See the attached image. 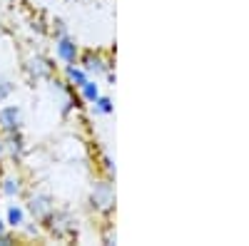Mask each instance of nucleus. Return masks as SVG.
Listing matches in <instances>:
<instances>
[{
	"instance_id": "9d476101",
	"label": "nucleus",
	"mask_w": 249,
	"mask_h": 246,
	"mask_svg": "<svg viewBox=\"0 0 249 246\" xmlns=\"http://www.w3.org/2000/svg\"><path fill=\"white\" fill-rule=\"evenodd\" d=\"M65 77H68L70 85H72V87H77V90H80L82 85H85L88 80H90V77H88V72L82 70V67H75V63L65 67Z\"/></svg>"
},
{
	"instance_id": "9b49d317",
	"label": "nucleus",
	"mask_w": 249,
	"mask_h": 246,
	"mask_svg": "<svg viewBox=\"0 0 249 246\" xmlns=\"http://www.w3.org/2000/svg\"><path fill=\"white\" fill-rule=\"evenodd\" d=\"M3 194L8 199H15L23 194V181H20V177H5L3 179Z\"/></svg>"
},
{
	"instance_id": "f257e3e1",
	"label": "nucleus",
	"mask_w": 249,
	"mask_h": 246,
	"mask_svg": "<svg viewBox=\"0 0 249 246\" xmlns=\"http://www.w3.org/2000/svg\"><path fill=\"white\" fill-rule=\"evenodd\" d=\"M90 204L95 212H102V214H110L115 209V189L110 181H97L92 187V194H90Z\"/></svg>"
},
{
	"instance_id": "1a4fd4ad",
	"label": "nucleus",
	"mask_w": 249,
	"mask_h": 246,
	"mask_svg": "<svg viewBox=\"0 0 249 246\" xmlns=\"http://www.w3.org/2000/svg\"><path fill=\"white\" fill-rule=\"evenodd\" d=\"M5 224L10 229H20L25 227V209L18 207V204H13V207H8V214H5Z\"/></svg>"
},
{
	"instance_id": "f8f14e48",
	"label": "nucleus",
	"mask_w": 249,
	"mask_h": 246,
	"mask_svg": "<svg viewBox=\"0 0 249 246\" xmlns=\"http://www.w3.org/2000/svg\"><path fill=\"white\" fill-rule=\"evenodd\" d=\"M80 95H82V99H85V102H90V105H92V102L100 97V85H97V82H92V80H88L85 85L80 87Z\"/></svg>"
},
{
	"instance_id": "6e6552de",
	"label": "nucleus",
	"mask_w": 249,
	"mask_h": 246,
	"mask_svg": "<svg viewBox=\"0 0 249 246\" xmlns=\"http://www.w3.org/2000/svg\"><path fill=\"white\" fill-rule=\"evenodd\" d=\"M82 70H85L88 75H110V70H112V65L107 63V60H102L100 55H95V52H85L82 55Z\"/></svg>"
},
{
	"instance_id": "7ed1b4c3",
	"label": "nucleus",
	"mask_w": 249,
	"mask_h": 246,
	"mask_svg": "<svg viewBox=\"0 0 249 246\" xmlns=\"http://www.w3.org/2000/svg\"><path fill=\"white\" fill-rule=\"evenodd\" d=\"M55 209V204L48 194H33L28 199V214L35 219V221H45L50 216V212Z\"/></svg>"
},
{
	"instance_id": "dca6fc26",
	"label": "nucleus",
	"mask_w": 249,
	"mask_h": 246,
	"mask_svg": "<svg viewBox=\"0 0 249 246\" xmlns=\"http://www.w3.org/2000/svg\"><path fill=\"white\" fill-rule=\"evenodd\" d=\"M10 244H15V239L8 231H3V234H0V246H10Z\"/></svg>"
},
{
	"instance_id": "ddd939ff",
	"label": "nucleus",
	"mask_w": 249,
	"mask_h": 246,
	"mask_svg": "<svg viewBox=\"0 0 249 246\" xmlns=\"http://www.w3.org/2000/svg\"><path fill=\"white\" fill-rule=\"evenodd\" d=\"M92 110H95V115H112L115 107H112V99H110V97H102V95H100V97L92 102Z\"/></svg>"
},
{
	"instance_id": "a211bd4d",
	"label": "nucleus",
	"mask_w": 249,
	"mask_h": 246,
	"mask_svg": "<svg viewBox=\"0 0 249 246\" xmlns=\"http://www.w3.org/2000/svg\"><path fill=\"white\" fill-rule=\"evenodd\" d=\"M105 167H107V172H110V174H115V167H112V159H107V157H105Z\"/></svg>"
},
{
	"instance_id": "f03ea898",
	"label": "nucleus",
	"mask_w": 249,
	"mask_h": 246,
	"mask_svg": "<svg viewBox=\"0 0 249 246\" xmlns=\"http://www.w3.org/2000/svg\"><path fill=\"white\" fill-rule=\"evenodd\" d=\"M45 227H48V231L53 234V236H57V239H65V236H70L72 234V229H75V219L68 214V212H50V216L43 221Z\"/></svg>"
},
{
	"instance_id": "39448f33",
	"label": "nucleus",
	"mask_w": 249,
	"mask_h": 246,
	"mask_svg": "<svg viewBox=\"0 0 249 246\" xmlns=\"http://www.w3.org/2000/svg\"><path fill=\"white\" fill-rule=\"evenodd\" d=\"M3 142H5V152H10V157L15 162H23V157L28 154V145H25V139H23V130L8 132L3 137Z\"/></svg>"
},
{
	"instance_id": "6ab92c4d",
	"label": "nucleus",
	"mask_w": 249,
	"mask_h": 246,
	"mask_svg": "<svg viewBox=\"0 0 249 246\" xmlns=\"http://www.w3.org/2000/svg\"><path fill=\"white\" fill-rule=\"evenodd\" d=\"M5 157V142H3V137H0V159Z\"/></svg>"
},
{
	"instance_id": "f3484780",
	"label": "nucleus",
	"mask_w": 249,
	"mask_h": 246,
	"mask_svg": "<svg viewBox=\"0 0 249 246\" xmlns=\"http://www.w3.org/2000/svg\"><path fill=\"white\" fill-rule=\"evenodd\" d=\"M33 30H37V33H45V25H43V20H33Z\"/></svg>"
},
{
	"instance_id": "4468645a",
	"label": "nucleus",
	"mask_w": 249,
	"mask_h": 246,
	"mask_svg": "<svg viewBox=\"0 0 249 246\" xmlns=\"http://www.w3.org/2000/svg\"><path fill=\"white\" fill-rule=\"evenodd\" d=\"M50 25H53V28H50V33H53V37H55V40H57V37H65V35H70V33H68V25H65V20L55 17Z\"/></svg>"
},
{
	"instance_id": "2eb2a0df",
	"label": "nucleus",
	"mask_w": 249,
	"mask_h": 246,
	"mask_svg": "<svg viewBox=\"0 0 249 246\" xmlns=\"http://www.w3.org/2000/svg\"><path fill=\"white\" fill-rule=\"evenodd\" d=\"M13 90H15L13 82H10V80H5L3 75H0V105H3V102L13 95Z\"/></svg>"
},
{
	"instance_id": "0eeeda50",
	"label": "nucleus",
	"mask_w": 249,
	"mask_h": 246,
	"mask_svg": "<svg viewBox=\"0 0 249 246\" xmlns=\"http://www.w3.org/2000/svg\"><path fill=\"white\" fill-rule=\"evenodd\" d=\"M55 55L62 60L65 65H72L75 60H77V55H80V50H77V43L70 37V35H65V37H57L55 40Z\"/></svg>"
},
{
	"instance_id": "20e7f679",
	"label": "nucleus",
	"mask_w": 249,
	"mask_h": 246,
	"mask_svg": "<svg viewBox=\"0 0 249 246\" xmlns=\"http://www.w3.org/2000/svg\"><path fill=\"white\" fill-rule=\"evenodd\" d=\"M15 130H23V112L18 105H5L0 107V132L8 134Z\"/></svg>"
},
{
	"instance_id": "423d86ee",
	"label": "nucleus",
	"mask_w": 249,
	"mask_h": 246,
	"mask_svg": "<svg viewBox=\"0 0 249 246\" xmlns=\"http://www.w3.org/2000/svg\"><path fill=\"white\" fill-rule=\"evenodd\" d=\"M25 72L33 80H48V77H53V65H50L48 57L35 55V57H30L28 63H25Z\"/></svg>"
},
{
	"instance_id": "aec40b11",
	"label": "nucleus",
	"mask_w": 249,
	"mask_h": 246,
	"mask_svg": "<svg viewBox=\"0 0 249 246\" xmlns=\"http://www.w3.org/2000/svg\"><path fill=\"white\" fill-rule=\"evenodd\" d=\"M5 229H8V224H5V221H0V234H3Z\"/></svg>"
}]
</instances>
